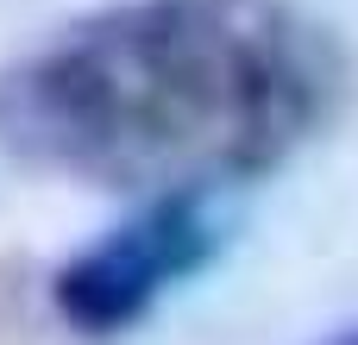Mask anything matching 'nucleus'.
<instances>
[{
    "label": "nucleus",
    "instance_id": "obj_2",
    "mask_svg": "<svg viewBox=\"0 0 358 345\" xmlns=\"http://www.w3.org/2000/svg\"><path fill=\"white\" fill-rule=\"evenodd\" d=\"M220 251H227L220 195H151L94 245L57 264L50 308L76 339H120L138 333Z\"/></svg>",
    "mask_w": 358,
    "mask_h": 345
},
{
    "label": "nucleus",
    "instance_id": "obj_1",
    "mask_svg": "<svg viewBox=\"0 0 358 345\" xmlns=\"http://www.w3.org/2000/svg\"><path fill=\"white\" fill-rule=\"evenodd\" d=\"M346 94L296 0H113L0 69V151L126 201L227 195L283 170Z\"/></svg>",
    "mask_w": 358,
    "mask_h": 345
},
{
    "label": "nucleus",
    "instance_id": "obj_3",
    "mask_svg": "<svg viewBox=\"0 0 358 345\" xmlns=\"http://www.w3.org/2000/svg\"><path fill=\"white\" fill-rule=\"evenodd\" d=\"M327 345H358V327H346V333H334Z\"/></svg>",
    "mask_w": 358,
    "mask_h": 345
}]
</instances>
